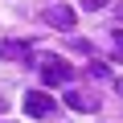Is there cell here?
Returning a JSON list of instances; mask_svg holds the SVG:
<instances>
[{"instance_id":"6da1fadb","label":"cell","mask_w":123,"mask_h":123,"mask_svg":"<svg viewBox=\"0 0 123 123\" xmlns=\"http://www.w3.org/2000/svg\"><path fill=\"white\" fill-rule=\"evenodd\" d=\"M41 78H45L49 86L70 82V78H74V66H70V62H62V57H41Z\"/></svg>"},{"instance_id":"7a4b0ae2","label":"cell","mask_w":123,"mask_h":123,"mask_svg":"<svg viewBox=\"0 0 123 123\" xmlns=\"http://www.w3.org/2000/svg\"><path fill=\"white\" fill-rule=\"evenodd\" d=\"M41 21L53 25V29H74V8H66V4H49V8L41 12Z\"/></svg>"},{"instance_id":"3957f363","label":"cell","mask_w":123,"mask_h":123,"mask_svg":"<svg viewBox=\"0 0 123 123\" xmlns=\"http://www.w3.org/2000/svg\"><path fill=\"white\" fill-rule=\"evenodd\" d=\"M53 111V94H45V90H29L25 94V115H49Z\"/></svg>"},{"instance_id":"277c9868","label":"cell","mask_w":123,"mask_h":123,"mask_svg":"<svg viewBox=\"0 0 123 123\" xmlns=\"http://www.w3.org/2000/svg\"><path fill=\"white\" fill-rule=\"evenodd\" d=\"M33 57V49H29V41H0V62H29Z\"/></svg>"},{"instance_id":"5b68a950","label":"cell","mask_w":123,"mask_h":123,"mask_svg":"<svg viewBox=\"0 0 123 123\" xmlns=\"http://www.w3.org/2000/svg\"><path fill=\"white\" fill-rule=\"evenodd\" d=\"M66 107L90 115V111H98V98H94V94H82V90H70V94H66Z\"/></svg>"},{"instance_id":"8992f818","label":"cell","mask_w":123,"mask_h":123,"mask_svg":"<svg viewBox=\"0 0 123 123\" xmlns=\"http://www.w3.org/2000/svg\"><path fill=\"white\" fill-rule=\"evenodd\" d=\"M86 74H90V78H107V66H103V62H94V66H86Z\"/></svg>"},{"instance_id":"52a82bcc","label":"cell","mask_w":123,"mask_h":123,"mask_svg":"<svg viewBox=\"0 0 123 123\" xmlns=\"http://www.w3.org/2000/svg\"><path fill=\"white\" fill-rule=\"evenodd\" d=\"M82 8L86 12H98V8H107V0H82Z\"/></svg>"},{"instance_id":"ba28073f","label":"cell","mask_w":123,"mask_h":123,"mask_svg":"<svg viewBox=\"0 0 123 123\" xmlns=\"http://www.w3.org/2000/svg\"><path fill=\"white\" fill-rule=\"evenodd\" d=\"M115 53L123 57V29H115Z\"/></svg>"},{"instance_id":"9c48e42d","label":"cell","mask_w":123,"mask_h":123,"mask_svg":"<svg viewBox=\"0 0 123 123\" xmlns=\"http://www.w3.org/2000/svg\"><path fill=\"white\" fill-rule=\"evenodd\" d=\"M4 111H8V98H4V94H0V115H4Z\"/></svg>"},{"instance_id":"30bf717a","label":"cell","mask_w":123,"mask_h":123,"mask_svg":"<svg viewBox=\"0 0 123 123\" xmlns=\"http://www.w3.org/2000/svg\"><path fill=\"white\" fill-rule=\"evenodd\" d=\"M115 17H119V25H123V0H119V8H115Z\"/></svg>"},{"instance_id":"8fae6325","label":"cell","mask_w":123,"mask_h":123,"mask_svg":"<svg viewBox=\"0 0 123 123\" xmlns=\"http://www.w3.org/2000/svg\"><path fill=\"white\" fill-rule=\"evenodd\" d=\"M115 86H119V94H123V78H119V82H115Z\"/></svg>"}]
</instances>
